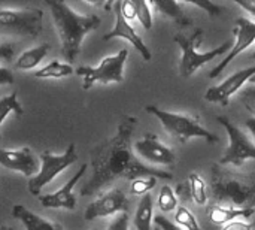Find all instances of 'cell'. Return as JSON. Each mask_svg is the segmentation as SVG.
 I'll use <instances>...</instances> for the list:
<instances>
[{
	"mask_svg": "<svg viewBox=\"0 0 255 230\" xmlns=\"http://www.w3.org/2000/svg\"><path fill=\"white\" fill-rule=\"evenodd\" d=\"M137 120L134 117H126L118 126L117 135L93 150V175L82 187L81 196H91L117 178H127L131 181L143 177H154L160 180L173 178L170 172L148 166L134 156L130 141Z\"/></svg>",
	"mask_w": 255,
	"mask_h": 230,
	"instance_id": "obj_1",
	"label": "cell"
},
{
	"mask_svg": "<svg viewBox=\"0 0 255 230\" xmlns=\"http://www.w3.org/2000/svg\"><path fill=\"white\" fill-rule=\"evenodd\" d=\"M46 4L51 9V15L60 37L61 54L70 64L81 52L84 37L90 31L96 30L102 19L94 13H78L67 3L60 0H48Z\"/></svg>",
	"mask_w": 255,
	"mask_h": 230,
	"instance_id": "obj_2",
	"label": "cell"
},
{
	"mask_svg": "<svg viewBox=\"0 0 255 230\" xmlns=\"http://www.w3.org/2000/svg\"><path fill=\"white\" fill-rule=\"evenodd\" d=\"M211 192L215 202L227 204L239 210H255V174H233L214 165L211 177Z\"/></svg>",
	"mask_w": 255,
	"mask_h": 230,
	"instance_id": "obj_3",
	"label": "cell"
},
{
	"mask_svg": "<svg viewBox=\"0 0 255 230\" xmlns=\"http://www.w3.org/2000/svg\"><path fill=\"white\" fill-rule=\"evenodd\" d=\"M203 40V30L196 28L191 34H176L175 42L181 48V61H179V73L184 78H190L194 75L202 66L223 55L229 49H232V42H224L221 46L211 49L208 52H200L199 45Z\"/></svg>",
	"mask_w": 255,
	"mask_h": 230,
	"instance_id": "obj_4",
	"label": "cell"
},
{
	"mask_svg": "<svg viewBox=\"0 0 255 230\" xmlns=\"http://www.w3.org/2000/svg\"><path fill=\"white\" fill-rule=\"evenodd\" d=\"M145 109H146V112L157 117L158 121L163 124L164 130L182 144L188 142L193 138L205 139V141H208V144H217L218 142V136L214 135L212 132H209L208 129H205L199 123V120L194 117L176 114V112H169V111L160 109L154 105H148Z\"/></svg>",
	"mask_w": 255,
	"mask_h": 230,
	"instance_id": "obj_5",
	"label": "cell"
},
{
	"mask_svg": "<svg viewBox=\"0 0 255 230\" xmlns=\"http://www.w3.org/2000/svg\"><path fill=\"white\" fill-rule=\"evenodd\" d=\"M42 25L43 10L39 7H0V34L36 37Z\"/></svg>",
	"mask_w": 255,
	"mask_h": 230,
	"instance_id": "obj_6",
	"label": "cell"
},
{
	"mask_svg": "<svg viewBox=\"0 0 255 230\" xmlns=\"http://www.w3.org/2000/svg\"><path fill=\"white\" fill-rule=\"evenodd\" d=\"M128 57V51L124 48L114 55L105 57L99 66H79L75 72L82 78V90H90L94 84H109L124 81V66Z\"/></svg>",
	"mask_w": 255,
	"mask_h": 230,
	"instance_id": "obj_7",
	"label": "cell"
},
{
	"mask_svg": "<svg viewBox=\"0 0 255 230\" xmlns=\"http://www.w3.org/2000/svg\"><path fill=\"white\" fill-rule=\"evenodd\" d=\"M78 160L76 147L70 144L63 154H54L51 151H43L40 154V169L39 172L28 180V192L31 196H39L42 189L49 184L57 175L66 171Z\"/></svg>",
	"mask_w": 255,
	"mask_h": 230,
	"instance_id": "obj_8",
	"label": "cell"
},
{
	"mask_svg": "<svg viewBox=\"0 0 255 230\" xmlns=\"http://www.w3.org/2000/svg\"><path fill=\"white\" fill-rule=\"evenodd\" d=\"M218 123L226 129L229 136V145L220 159L221 166L230 165V166H244L248 160H255V144L239 129L236 127L229 118L218 117Z\"/></svg>",
	"mask_w": 255,
	"mask_h": 230,
	"instance_id": "obj_9",
	"label": "cell"
},
{
	"mask_svg": "<svg viewBox=\"0 0 255 230\" xmlns=\"http://www.w3.org/2000/svg\"><path fill=\"white\" fill-rule=\"evenodd\" d=\"M128 201L124 192L120 189H112L102 196H99L93 204H90L85 210L84 219L87 222H93L96 219H105L115 214H127Z\"/></svg>",
	"mask_w": 255,
	"mask_h": 230,
	"instance_id": "obj_10",
	"label": "cell"
},
{
	"mask_svg": "<svg viewBox=\"0 0 255 230\" xmlns=\"http://www.w3.org/2000/svg\"><path fill=\"white\" fill-rule=\"evenodd\" d=\"M133 151L140 160L152 166H172L176 160L175 153L164 145L155 135H145L133 144Z\"/></svg>",
	"mask_w": 255,
	"mask_h": 230,
	"instance_id": "obj_11",
	"label": "cell"
},
{
	"mask_svg": "<svg viewBox=\"0 0 255 230\" xmlns=\"http://www.w3.org/2000/svg\"><path fill=\"white\" fill-rule=\"evenodd\" d=\"M233 33L236 36V42L232 46L230 52L211 70L209 78H217L239 54H242L245 49H248L255 42V21L248 18H239L236 21V27L233 28Z\"/></svg>",
	"mask_w": 255,
	"mask_h": 230,
	"instance_id": "obj_12",
	"label": "cell"
},
{
	"mask_svg": "<svg viewBox=\"0 0 255 230\" xmlns=\"http://www.w3.org/2000/svg\"><path fill=\"white\" fill-rule=\"evenodd\" d=\"M255 76V66L251 67H247V69H242V70H238L235 72L233 75H230L226 81H223L221 84L215 85V87H211L206 94H205V99L208 102H212V103H220V105H229V100L233 94H236L245 82L251 81Z\"/></svg>",
	"mask_w": 255,
	"mask_h": 230,
	"instance_id": "obj_13",
	"label": "cell"
},
{
	"mask_svg": "<svg viewBox=\"0 0 255 230\" xmlns=\"http://www.w3.org/2000/svg\"><path fill=\"white\" fill-rule=\"evenodd\" d=\"M114 13H115V25H114V28L109 33H106L103 36V40H111V39H115V37H121V39L130 42L139 51V54L142 55V58L145 61H149L151 57H152L151 55V51L145 45V42L142 40V37L137 34V31L131 27V24L123 16L121 1H115L114 3Z\"/></svg>",
	"mask_w": 255,
	"mask_h": 230,
	"instance_id": "obj_14",
	"label": "cell"
},
{
	"mask_svg": "<svg viewBox=\"0 0 255 230\" xmlns=\"http://www.w3.org/2000/svg\"><path fill=\"white\" fill-rule=\"evenodd\" d=\"M0 165L27 178H33L40 169L37 159L28 147L18 150H0Z\"/></svg>",
	"mask_w": 255,
	"mask_h": 230,
	"instance_id": "obj_15",
	"label": "cell"
},
{
	"mask_svg": "<svg viewBox=\"0 0 255 230\" xmlns=\"http://www.w3.org/2000/svg\"><path fill=\"white\" fill-rule=\"evenodd\" d=\"M88 165H82L79 168V171L57 192L54 193H48L39 198L40 204L43 208H51V210H67V211H73L76 208V198L73 195V189L75 186L82 180V177L87 172Z\"/></svg>",
	"mask_w": 255,
	"mask_h": 230,
	"instance_id": "obj_16",
	"label": "cell"
},
{
	"mask_svg": "<svg viewBox=\"0 0 255 230\" xmlns=\"http://www.w3.org/2000/svg\"><path fill=\"white\" fill-rule=\"evenodd\" d=\"M12 217L15 220H19L24 225L25 230H64L61 225L42 219L24 205H15L12 208Z\"/></svg>",
	"mask_w": 255,
	"mask_h": 230,
	"instance_id": "obj_17",
	"label": "cell"
},
{
	"mask_svg": "<svg viewBox=\"0 0 255 230\" xmlns=\"http://www.w3.org/2000/svg\"><path fill=\"white\" fill-rule=\"evenodd\" d=\"M255 214L254 208H247V210H239L233 207H226V205H212L208 210V216L212 225L215 226H226L241 217L250 219Z\"/></svg>",
	"mask_w": 255,
	"mask_h": 230,
	"instance_id": "obj_18",
	"label": "cell"
},
{
	"mask_svg": "<svg viewBox=\"0 0 255 230\" xmlns=\"http://www.w3.org/2000/svg\"><path fill=\"white\" fill-rule=\"evenodd\" d=\"M49 48L51 46L48 43H42L39 46H34V48H30V49L24 51L18 57V60L15 63L16 69H21V70H33L46 57V54L49 52Z\"/></svg>",
	"mask_w": 255,
	"mask_h": 230,
	"instance_id": "obj_19",
	"label": "cell"
},
{
	"mask_svg": "<svg viewBox=\"0 0 255 230\" xmlns=\"http://www.w3.org/2000/svg\"><path fill=\"white\" fill-rule=\"evenodd\" d=\"M152 216H154V204L151 193L142 196L139 207L134 216V228L136 230H152Z\"/></svg>",
	"mask_w": 255,
	"mask_h": 230,
	"instance_id": "obj_20",
	"label": "cell"
},
{
	"mask_svg": "<svg viewBox=\"0 0 255 230\" xmlns=\"http://www.w3.org/2000/svg\"><path fill=\"white\" fill-rule=\"evenodd\" d=\"M73 67L72 64L69 63H61V61H51L48 63L46 66L34 70V76L36 78H40V79H48V78H52V79H61V78H66V76H70L73 73Z\"/></svg>",
	"mask_w": 255,
	"mask_h": 230,
	"instance_id": "obj_21",
	"label": "cell"
},
{
	"mask_svg": "<svg viewBox=\"0 0 255 230\" xmlns=\"http://www.w3.org/2000/svg\"><path fill=\"white\" fill-rule=\"evenodd\" d=\"M188 192L197 205L203 207L208 204V184L200 174L191 172L188 175Z\"/></svg>",
	"mask_w": 255,
	"mask_h": 230,
	"instance_id": "obj_22",
	"label": "cell"
},
{
	"mask_svg": "<svg viewBox=\"0 0 255 230\" xmlns=\"http://www.w3.org/2000/svg\"><path fill=\"white\" fill-rule=\"evenodd\" d=\"M10 114H15L18 117L24 114L22 105L19 103L18 94L15 91L0 99V141H1V124Z\"/></svg>",
	"mask_w": 255,
	"mask_h": 230,
	"instance_id": "obj_23",
	"label": "cell"
},
{
	"mask_svg": "<svg viewBox=\"0 0 255 230\" xmlns=\"http://www.w3.org/2000/svg\"><path fill=\"white\" fill-rule=\"evenodd\" d=\"M158 210L161 213H172L178 208V196L170 186H163L158 196Z\"/></svg>",
	"mask_w": 255,
	"mask_h": 230,
	"instance_id": "obj_24",
	"label": "cell"
},
{
	"mask_svg": "<svg viewBox=\"0 0 255 230\" xmlns=\"http://www.w3.org/2000/svg\"><path fill=\"white\" fill-rule=\"evenodd\" d=\"M175 222L184 230H202L196 216L187 207H178L175 211Z\"/></svg>",
	"mask_w": 255,
	"mask_h": 230,
	"instance_id": "obj_25",
	"label": "cell"
},
{
	"mask_svg": "<svg viewBox=\"0 0 255 230\" xmlns=\"http://www.w3.org/2000/svg\"><path fill=\"white\" fill-rule=\"evenodd\" d=\"M151 4L166 16L175 18V19H182V10L181 6L182 3L179 1H173V0H160V1H151Z\"/></svg>",
	"mask_w": 255,
	"mask_h": 230,
	"instance_id": "obj_26",
	"label": "cell"
},
{
	"mask_svg": "<svg viewBox=\"0 0 255 230\" xmlns=\"http://www.w3.org/2000/svg\"><path fill=\"white\" fill-rule=\"evenodd\" d=\"M134 7H136V18L139 19V22L143 25L145 30H151L152 28L151 3L149 1H143V0H136L134 1Z\"/></svg>",
	"mask_w": 255,
	"mask_h": 230,
	"instance_id": "obj_27",
	"label": "cell"
},
{
	"mask_svg": "<svg viewBox=\"0 0 255 230\" xmlns=\"http://www.w3.org/2000/svg\"><path fill=\"white\" fill-rule=\"evenodd\" d=\"M155 186H157V178H154V177H143V178H137V180L131 181L130 192L134 196H145Z\"/></svg>",
	"mask_w": 255,
	"mask_h": 230,
	"instance_id": "obj_28",
	"label": "cell"
},
{
	"mask_svg": "<svg viewBox=\"0 0 255 230\" xmlns=\"http://www.w3.org/2000/svg\"><path fill=\"white\" fill-rule=\"evenodd\" d=\"M241 100L244 103V106L254 115L255 118V84L247 87L242 93H241Z\"/></svg>",
	"mask_w": 255,
	"mask_h": 230,
	"instance_id": "obj_29",
	"label": "cell"
},
{
	"mask_svg": "<svg viewBox=\"0 0 255 230\" xmlns=\"http://www.w3.org/2000/svg\"><path fill=\"white\" fill-rule=\"evenodd\" d=\"M188 4L203 9L209 16H217V15H220L224 10L220 4H217L214 1H209V0H203V1H188Z\"/></svg>",
	"mask_w": 255,
	"mask_h": 230,
	"instance_id": "obj_30",
	"label": "cell"
},
{
	"mask_svg": "<svg viewBox=\"0 0 255 230\" xmlns=\"http://www.w3.org/2000/svg\"><path fill=\"white\" fill-rule=\"evenodd\" d=\"M121 12H123V16L130 22L136 18V7H134V1L131 0H124L121 1Z\"/></svg>",
	"mask_w": 255,
	"mask_h": 230,
	"instance_id": "obj_31",
	"label": "cell"
},
{
	"mask_svg": "<svg viewBox=\"0 0 255 230\" xmlns=\"http://www.w3.org/2000/svg\"><path fill=\"white\" fill-rule=\"evenodd\" d=\"M154 223H155V228H158L160 230H184L182 228H179L178 225L169 222V220H167L166 217H163V216H157V217L154 219Z\"/></svg>",
	"mask_w": 255,
	"mask_h": 230,
	"instance_id": "obj_32",
	"label": "cell"
},
{
	"mask_svg": "<svg viewBox=\"0 0 255 230\" xmlns=\"http://www.w3.org/2000/svg\"><path fill=\"white\" fill-rule=\"evenodd\" d=\"M108 230H128V216L120 214L111 225Z\"/></svg>",
	"mask_w": 255,
	"mask_h": 230,
	"instance_id": "obj_33",
	"label": "cell"
},
{
	"mask_svg": "<svg viewBox=\"0 0 255 230\" xmlns=\"http://www.w3.org/2000/svg\"><path fill=\"white\" fill-rule=\"evenodd\" d=\"M221 230H253V226L244 220H235V222L226 225Z\"/></svg>",
	"mask_w": 255,
	"mask_h": 230,
	"instance_id": "obj_34",
	"label": "cell"
},
{
	"mask_svg": "<svg viewBox=\"0 0 255 230\" xmlns=\"http://www.w3.org/2000/svg\"><path fill=\"white\" fill-rule=\"evenodd\" d=\"M13 57V46L10 43H0V60L10 61Z\"/></svg>",
	"mask_w": 255,
	"mask_h": 230,
	"instance_id": "obj_35",
	"label": "cell"
},
{
	"mask_svg": "<svg viewBox=\"0 0 255 230\" xmlns=\"http://www.w3.org/2000/svg\"><path fill=\"white\" fill-rule=\"evenodd\" d=\"M13 82V75L9 69L0 66V85H7Z\"/></svg>",
	"mask_w": 255,
	"mask_h": 230,
	"instance_id": "obj_36",
	"label": "cell"
},
{
	"mask_svg": "<svg viewBox=\"0 0 255 230\" xmlns=\"http://www.w3.org/2000/svg\"><path fill=\"white\" fill-rule=\"evenodd\" d=\"M236 4L255 16V0H236Z\"/></svg>",
	"mask_w": 255,
	"mask_h": 230,
	"instance_id": "obj_37",
	"label": "cell"
},
{
	"mask_svg": "<svg viewBox=\"0 0 255 230\" xmlns=\"http://www.w3.org/2000/svg\"><path fill=\"white\" fill-rule=\"evenodd\" d=\"M247 127H248L250 133L253 135V138L255 139V118H251V120L247 121Z\"/></svg>",
	"mask_w": 255,
	"mask_h": 230,
	"instance_id": "obj_38",
	"label": "cell"
},
{
	"mask_svg": "<svg viewBox=\"0 0 255 230\" xmlns=\"http://www.w3.org/2000/svg\"><path fill=\"white\" fill-rule=\"evenodd\" d=\"M0 230H12L10 228H7V226H0Z\"/></svg>",
	"mask_w": 255,
	"mask_h": 230,
	"instance_id": "obj_39",
	"label": "cell"
},
{
	"mask_svg": "<svg viewBox=\"0 0 255 230\" xmlns=\"http://www.w3.org/2000/svg\"><path fill=\"white\" fill-rule=\"evenodd\" d=\"M251 84H255V76L253 78V79H251Z\"/></svg>",
	"mask_w": 255,
	"mask_h": 230,
	"instance_id": "obj_40",
	"label": "cell"
},
{
	"mask_svg": "<svg viewBox=\"0 0 255 230\" xmlns=\"http://www.w3.org/2000/svg\"><path fill=\"white\" fill-rule=\"evenodd\" d=\"M154 230H160V229H158V228H154Z\"/></svg>",
	"mask_w": 255,
	"mask_h": 230,
	"instance_id": "obj_41",
	"label": "cell"
},
{
	"mask_svg": "<svg viewBox=\"0 0 255 230\" xmlns=\"http://www.w3.org/2000/svg\"><path fill=\"white\" fill-rule=\"evenodd\" d=\"M253 57H254V58H255V51H254V54H253Z\"/></svg>",
	"mask_w": 255,
	"mask_h": 230,
	"instance_id": "obj_42",
	"label": "cell"
}]
</instances>
